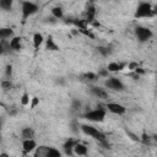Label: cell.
I'll return each instance as SVG.
<instances>
[{
    "instance_id": "1",
    "label": "cell",
    "mask_w": 157,
    "mask_h": 157,
    "mask_svg": "<svg viewBox=\"0 0 157 157\" xmlns=\"http://www.w3.org/2000/svg\"><path fill=\"white\" fill-rule=\"evenodd\" d=\"M153 15H155V10L152 5L147 1H141L135 10L134 17L135 18H151L153 17Z\"/></svg>"
},
{
    "instance_id": "2",
    "label": "cell",
    "mask_w": 157,
    "mask_h": 157,
    "mask_svg": "<svg viewBox=\"0 0 157 157\" xmlns=\"http://www.w3.org/2000/svg\"><path fill=\"white\" fill-rule=\"evenodd\" d=\"M107 117V110L104 108H94V109H90L83 114V118L91 123H102L104 121Z\"/></svg>"
},
{
    "instance_id": "3",
    "label": "cell",
    "mask_w": 157,
    "mask_h": 157,
    "mask_svg": "<svg viewBox=\"0 0 157 157\" xmlns=\"http://www.w3.org/2000/svg\"><path fill=\"white\" fill-rule=\"evenodd\" d=\"M81 130H82V132H83L85 135H87V136H90V137H92V139H94V140H97V141H99V142H102V144L105 142V136H104V134H103L102 131H99L97 128H94L93 125L82 124V125H81Z\"/></svg>"
},
{
    "instance_id": "4",
    "label": "cell",
    "mask_w": 157,
    "mask_h": 157,
    "mask_svg": "<svg viewBox=\"0 0 157 157\" xmlns=\"http://www.w3.org/2000/svg\"><path fill=\"white\" fill-rule=\"evenodd\" d=\"M39 10V6L29 0H25L21 4V15H22V20L26 21L27 18H29L31 16H33L34 13H37Z\"/></svg>"
},
{
    "instance_id": "5",
    "label": "cell",
    "mask_w": 157,
    "mask_h": 157,
    "mask_svg": "<svg viewBox=\"0 0 157 157\" xmlns=\"http://www.w3.org/2000/svg\"><path fill=\"white\" fill-rule=\"evenodd\" d=\"M134 33H135L137 40L141 43H145L153 37V32L148 27H145V26H136L134 29Z\"/></svg>"
},
{
    "instance_id": "6",
    "label": "cell",
    "mask_w": 157,
    "mask_h": 157,
    "mask_svg": "<svg viewBox=\"0 0 157 157\" xmlns=\"http://www.w3.org/2000/svg\"><path fill=\"white\" fill-rule=\"evenodd\" d=\"M105 88H108L109 91H115V92H120L124 90V83L121 82L120 78L115 77V76H110L107 77L105 82H104Z\"/></svg>"
},
{
    "instance_id": "7",
    "label": "cell",
    "mask_w": 157,
    "mask_h": 157,
    "mask_svg": "<svg viewBox=\"0 0 157 157\" xmlns=\"http://www.w3.org/2000/svg\"><path fill=\"white\" fill-rule=\"evenodd\" d=\"M105 110H108L115 115H123L126 112V108L118 102H108L105 104Z\"/></svg>"
},
{
    "instance_id": "8",
    "label": "cell",
    "mask_w": 157,
    "mask_h": 157,
    "mask_svg": "<svg viewBox=\"0 0 157 157\" xmlns=\"http://www.w3.org/2000/svg\"><path fill=\"white\" fill-rule=\"evenodd\" d=\"M125 67H126V63H123V61H110L107 65V71L117 74V72H120V71L125 70Z\"/></svg>"
},
{
    "instance_id": "9",
    "label": "cell",
    "mask_w": 157,
    "mask_h": 157,
    "mask_svg": "<svg viewBox=\"0 0 157 157\" xmlns=\"http://www.w3.org/2000/svg\"><path fill=\"white\" fill-rule=\"evenodd\" d=\"M37 147V142L34 139H25L22 140V150L25 153H32L34 152Z\"/></svg>"
},
{
    "instance_id": "10",
    "label": "cell",
    "mask_w": 157,
    "mask_h": 157,
    "mask_svg": "<svg viewBox=\"0 0 157 157\" xmlns=\"http://www.w3.org/2000/svg\"><path fill=\"white\" fill-rule=\"evenodd\" d=\"M9 44H10L11 50L18 52V50H21V48H22V39H21V37H18V36H12V37L9 39Z\"/></svg>"
},
{
    "instance_id": "11",
    "label": "cell",
    "mask_w": 157,
    "mask_h": 157,
    "mask_svg": "<svg viewBox=\"0 0 157 157\" xmlns=\"http://www.w3.org/2000/svg\"><path fill=\"white\" fill-rule=\"evenodd\" d=\"M72 153L76 156H86L88 153V147L83 144H81L80 141H77L72 148Z\"/></svg>"
},
{
    "instance_id": "12",
    "label": "cell",
    "mask_w": 157,
    "mask_h": 157,
    "mask_svg": "<svg viewBox=\"0 0 157 157\" xmlns=\"http://www.w3.org/2000/svg\"><path fill=\"white\" fill-rule=\"evenodd\" d=\"M13 34V29L11 27H0V40H7Z\"/></svg>"
},
{
    "instance_id": "13",
    "label": "cell",
    "mask_w": 157,
    "mask_h": 157,
    "mask_svg": "<svg viewBox=\"0 0 157 157\" xmlns=\"http://www.w3.org/2000/svg\"><path fill=\"white\" fill-rule=\"evenodd\" d=\"M45 49L47 50H52V52H56L59 50V45L56 44L55 39L52 37V36H48V38L45 39Z\"/></svg>"
},
{
    "instance_id": "14",
    "label": "cell",
    "mask_w": 157,
    "mask_h": 157,
    "mask_svg": "<svg viewBox=\"0 0 157 157\" xmlns=\"http://www.w3.org/2000/svg\"><path fill=\"white\" fill-rule=\"evenodd\" d=\"M44 36L42 34V33H39V32H37V33H34L33 34V37H32V43H33V47L36 48V49H38V48H40V45L44 43Z\"/></svg>"
},
{
    "instance_id": "15",
    "label": "cell",
    "mask_w": 157,
    "mask_h": 157,
    "mask_svg": "<svg viewBox=\"0 0 157 157\" xmlns=\"http://www.w3.org/2000/svg\"><path fill=\"white\" fill-rule=\"evenodd\" d=\"M21 139H34V130L29 126H26L21 130Z\"/></svg>"
},
{
    "instance_id": "16",
    "label": "cell",
    "mask_w": 157,
    "mask_h": 157,
    "mask_svg": "<svg viewBox=\"0 0 157 157\" xmlns=\"http://www.w3.org/2000/svg\"><path fill=\"white\" fill-rule=\"evenodd\" d=\"M91 92L93 96H96L98 98H107V96H108L107 91L101 87H91Z\"/></svg>"
},
{
    "instance_id": "17",
    "label": "cell",
    "mask_w": 157,
    "mask_h": 157,
    "mask_svg": "<svg viewBox=\"0 0 157 157\" xmlns=\"http://www.w3.org/2000/svg\"><path fill=\"white\" fill-rule=\"evenodd\" d=\"M77 142V140H72V139H69L65 144H64V150H65V153L66 155H74L72 153V148H74V146H75V144Z\"/></svg>"
},
{
    "instance_id": "18",
    "label": "cell",
    "mask_w": 157,
    "mask_h": 157,
    "mask_svg": "<svg viewBox=\"0 0 157 157\" xmlns=\"http://www.w3.org/2000/svg\"><path fill=\"white\" fill-rule=\"evenodd\" d=\"M13 0H0V10L4 11H10L12 9Z\"/></svg>"
},
{
    "instance_id": "19",
    "label": "cell",
    "mask_w": 157,
    "mask_h": 157,
    "mask_svg": "<svg viewBox=\"0 0 157 157\" xmlns=\"http://www.w3.org/2000/svg\"><path fill=\"white\" fill-rule=\"evenodd\" d=\"M52 15H53V17H54V18H56V20L63 18V16H64L63 9H61V7H59V6H54V7L52 9Z\"/></svg>"
},
{
    "instance_id": "20",
    "label": "cell",
    "mask_w": 157,
    "mask_h": 157,
    "mask_svg": "<svg viewBox=\"0 0 157 157\" xmlns=\"http://www.w3.org/2000/svg\"><path fill=\"white\" fill-rule=\"evenodd\" d=\"M60 156H61V152L59 150H56L55 147H49L48 146L45 157H60Z\"/></svg>"
},
{
    "instance_id": "21",
    "label": "cell",
    "mask_w": 157,
    "mask_h": 157,
    "mask_svg": "<svg viewBox=\"0 0 157 157\" xmlns=\"http://www.w3.org/2000/svg\"><path fill=\"white\" fill-rule=\"evenodd\" d=\"M20 102H21V105L28 107V105H29V102H31V96H29V93L23 92L22 96H21V98H20Z\"/></svg>"
},
{
    "instance_id": "22",
    "label": "cell",
    "mask_w": 157,
    "mask_h": 157,
    "mask_svg": "<svg viewBox=\"0 0 157 157\" xmlns=\"http://www.w3.org/2000/svg\"><path fill=\"white\" fill-rule=\"evenodd\" d=\"M0 85H1V88H2L4 91H9V90H11V88H12V82L10 81V78L2 80Z\"/></svg>"
},
{
    "instance_id": "23",
    "label": "cell",
    "mask_w": 157,
    "mask_h": 157,
    "mask_svg": "<svg viewBox=\"0 0 157 157\" xmlns=\"http://www.w3.org/2000/svg\"><path fill=\"white\" fill-rule=\"evenodd\" d=\"M38 104H39V98H38V97H31V102H29L31 109H34Z\"/></svg>"
},
{
    "instance_id": "24",
    "label": "cell",
    "mask_w": 157,
    "mask_h": 157,
    "mask_svg": "<svg viewBox=\"0 0 157 157\" xmlns=\"http://www.w3.org/2000/svg\"><path fill=\"white\" fill-rule=\"evenodd\" d=\"M126 67L131 71H135L136 69H139V64L135 63V61H131V63H126Z\"/></svg>"
},
{
    "instance_id": "25",
    "label": "cell",
    "mask_w": 157,
    "mask_h": 157,
    "mask_svg": "<svg viewBox=\"0 0 157 157\" xmlns=\"http://www.w3.org/2000/svg\"><path fill=\"white\" fill-rule=\"evenodd\" d=\"M5 54V47H4V42L0 40V55Z\"/></svg>"
}]
</instances>
